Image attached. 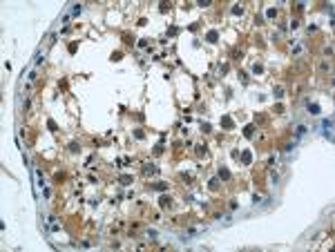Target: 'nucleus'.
Segmentation results:
<instances>
[{
	"mask_svg": "<svg viewBox=\"0 0 335 252\" xmlns=\"http://www.w3.org/2000/svg\"><path fill=\"white\" fill-rule=\"evenodd\" d=\"M331 125H333V123H331V118H326V121H324V132H326V136H328V139H331Z\"/></svg>",
	"mask_w": 335,
	"mask_h": 252,
	"instance_id": "1",
	"label": "nucleus"
}]
</instances>
